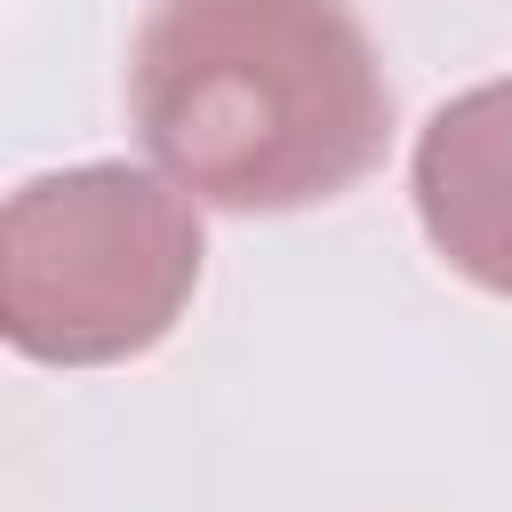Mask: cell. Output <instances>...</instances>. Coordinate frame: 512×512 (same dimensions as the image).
I'll use <instances>...</instances> for the list:
<instances>
[{
    "instance_id": "7a4b0ae2",
    "label": "cell",
    "mask_w": 512,
    "mask_h": 512,
    "mask_svg": "<svg viewBox=\"0 0 512 512\" xmlns=\"http://www.w3.org/2000/svg\"><path fill=\"white\" fill-rule=\"evenodd\" d=\"M200 280V216L128 160H80L8 192L0 328L24 360L104 368L152 352Z\"/></svg>"
},
{
    "instance_id": "3957f363",
    "label": "cell",
    "mask_w": 512,
    "mask_h": 512,
    "mask_svg": "<svg viewBox=\"0 0 512 512\" xmlns=\"http://www.w3.org/2000/svg\"><path fill=\"white\" fill-rule=\"evenodd\" d=\"M408 192L448 272L512 296V80H480L424 120Z\"/></svg>"
},
{
    "instance_id": "6da1fadb",
    "label": "cell",
    "mask_w": 512,
    "mask_h": 512,
    "mask_svg": "<svg viewBox=\"0 0 512 512\" xmlns=\"http://www.w3.org/2000/svg\"><path fill=\"white\" fill-rule=\"evenodd\" d=\"M128 120L176 192L288 216L384 160L392 88L344 0H152Z\"/></svg>"
}]
</instances>
